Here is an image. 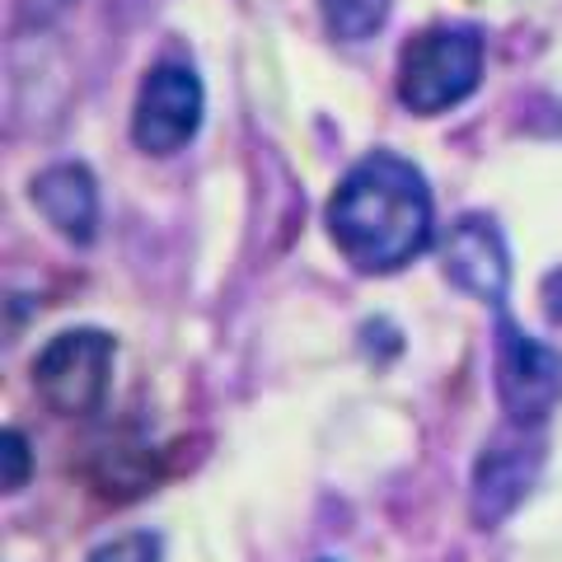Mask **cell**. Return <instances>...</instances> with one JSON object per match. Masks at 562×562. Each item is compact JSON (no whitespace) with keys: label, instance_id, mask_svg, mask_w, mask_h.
<instances>
[{"label":"cell","instance_id":"cell-1","mask_svg":"<svg viewBox=\"0 0 562 562\" xmlns=\"http://www.w3.org/2000/svg\"><path fill=\"white\" fill-rule=\"evenodd\" d=\"M328 235L357 272H398L431 244V188L413 160L375 150L347 169L328 202Z\"/></svg>","mask_w":562,"mask_h":562},{"label":"cell","instance_id":"cell-2","mask_svg":"<svg viewBox=\"0 0 562 562\" xmlns=\"http://www.w3.org/2000/svg\"><path fill=\"white\" fill-rule=\"evenodd\" d=\"M483 80V33L469 24H436L403 47L398 99L431 117L464 103Z\"/></svg>","mask_w":562,"mask_h":562},{"label":"cell","instance_id":"cell-3","mask_svg":"<svg viewBox=\"0 0 562 562\" xmlns=\"http://www.w3.org/2000/svg\"><path fill=\"white\" fill-rule=\"evenodd\" d=\"M113 357L117 342L103 328H66L57 333L33 361V384L52 413L85 417L99 413L113 384Z\"/></svg>","mask_w":562,"mask_h":562},{"label":"cell","instance_id":"cell-4","mask_svg":"<svg viewBox=\"0 0 562 562\" xmlns=\"http://www.w3.org/2000/svg\"><path fill=\"white\" fill-rule=\"evenodd\" d=\"M492 366H497V398L520 427H543L562 403V351L530 338L512 314H497L492 338Z\"/></svg>","mask_w":562,"mask_h":562},{"label":"cell","instance_id":"cell-5","mask_svg":"<svg viewBox=\"0 0 562 562\" xmlns=\"http://www.w3.org/2000/svg\"><path fill=\"white\" fill-rule=\"evenodd\" d=\"M202 109H206V94H202L198 70L183 61L150 66L146 80H140V94H136V113H132L136 146L150 155L183 150L202 127Z\"/></svg>","mask_w":562,"mask_h":562},{"label":"cell","instance_id":"cell-6","mask_svg":"<svg viewBox=\"0 0 562 562\" xmlns=\"http://www.w3.org/2000/svg\"><path fill=\"white\" fill-rule=\"evenodd\" d=\"M539 469H543V436H539V427H520V422L502 427L483 446L479 464H473V492H469L473 520H479L483 530L502 525L525 497H530Z\"/></svg>","mask_w":562,"mask_h":562},{"label":"cell","instance_id":"cell-7","mask_svg":"<svg viewBox=\"0 0 562 562\" xmlns=\"http://www.w3.org/2000/svg\"><path fill=\"white\" fill-rule=\"evenodd\" d=\"M441 262H446V277L460 291H469L473 301H483L492 310L506 305V291H512V254H506V239L487 216L454 221L441 244Z\"/></svg>","mask_w":562,"mask_h":562},{"label":"cell","instance_id":"cell-8","mask_svg":"<svg viewBox=\"0 0 562 562\" xmlns=\"http://www.w3.org/2000/svg\"><path fill=\"white\" fill-rule=\"evenodd\" d=\"M33 206L70 244H90L99 235V188L85 165H52L33 179Z\"/></svg>","mask_w":562,"mask_h":562},{"label":"cell","instance_id":"cell-9","mask_svg":"<svg viewBox=\"0 0 562 562\" xmlns=\"http://www.w3.org/2000/svg\"><path fill=\"white\" fill-rule=\"evenodd\" d=\"M390 5L394 0H319L328 33L333 38H342V43L371 38V33L390 20Z\"/></svg>","mask_w":562,"mask_h":562},{"label":"cell","instance_id":"cell-10","mask_svg":"<svg viewBox=\"0 0 562 562\" xmlns=\"http://www.w3.org/2000/svg\"><path fill=\"white\" fill-rule=\"evenodd\" d=\"M90 562H160V539L146 535V530L117 535L109 543H99V549L90 553Z\"/></svg>","mask_w":562,"mask_h":562},{"label":"cell","instance_id":"cell-11","mask_svg":"<svg viewBox=\"0 0 562 562\" xmlns=\"http://www.w3.org/2000/svg\"><path fill=\"white\" fill-rule=\"evenodd\" d=\"M29 469H33L29 441L10 427L5 436H0V487H5V492H20V487L29 483Z\"/></svg>","mask_w":562,"mask_h":562},{"label":"cell","instance_id":"cell-12","mask_svg":"<svg viewBox=\"0 0 562 562\" xmlns=\"http://www.w3.org/2000/svg\"><path fill=\"white\" fill-rule=\"evenodd\" d=\"M66 5H70V0H24V14H38V20H47V14H57Z\"/></svg>","mask_w":562,"mask_h":562},{"label":"cell","instance_id":"cell-13","mask_svg":"<svg viewBox=\"0 0 562 562\" xmlns=\"http://www.w3.org/2000/svg\"><path fill=\"white\" fill-rule=\"evenodd\" d=\"M549 314H553V324L562 328V272L549 281Z\"/></svg>","mask_w":562,"mask_h":562},{"label":"cell","instance_id":"cell-14","mask_svg":"<svg viewBox=\"0 0 562 562\" xmlns=\"http://www.w3.org/2000/svg\"><path fill=\"white\" fill-rule=\"evenodd\" d=\"M319 562H333V558H319Z\"/></svg>","mask_w":562,"mask_h":562}]
</instances>
